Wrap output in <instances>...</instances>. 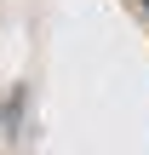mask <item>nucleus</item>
<instances>
[{
  "instance_id": "obj_1",
  "label": "nucleus",
  "mask_w": 149,
  "mask_h": 155,
  "mask_svg": "<svg viewBox=\"0 0 149 155\" xmlns=\"http://www.w3.org/2000/svg\"><path fill=\"white\" fill-rule=\"evenodd\" d=\"M144 6H149V0H144Z\"/></svg>"
}]
</instances>
